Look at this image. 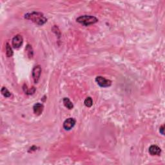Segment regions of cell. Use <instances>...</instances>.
<instances>
[{
    "label": "cell",
    "mask_w": 165,
    "mask_h": 165,
    "mask_svg": "<svg viewBox=\"0 0 165 165\" xmlns=\"http://www.w3.org/2000/svg\"><path fill=\"white\" fill-rule=\"evenodd\" d=\"M25 18L29 20H31L32 22L38 25H43L47 22V19L44 15L41 13L38 12H32L31 13H27L25 15Z\"/></svg>",
    "instance_id": "obj_1"
},
{
    "label": "cell",
    "mask_w": 165,
    "mask_h": 165,
    "mask_svg": "<svg viewBox=\"0 0 165 165\" xmlns=\"http://www.w3.org/2000/svg\"><path fill=\"white\" fill-rule=\"evenodd\" d=\"M77 23H79L85 26H89L96 23L98 22L97 17L92 16H88V15H84V16H79L76 19Z\"/></svg>",
    "instance_id": "obj_2"
},
{
    "label": "cell",
    "mask_w": 165,
    "mask_h": 165,
    "mask_svg": "<svg viewBox=\"0 0 165 165\" xmlns=\"http://www.w3.org/2000/svg\"><path fill=\"white\" fill-rule=\"evenodd\" d=\"M95 81L101 87H109L112 85V81L109 79H107L102 76H97L95 78Z\"/></svg>",
    "instance_id": "obj_3"
},
{
    "label": "cell",
    "mask_w": 165,
    "mask_h": 165,
    "mask_svg": "<svg viewBox=\"0 0 165 165\" xmlns=\"http://www.w3.org/2000/svg\"><path fill=\"white\" fill-rule=\"evenodd\" d=\"M41 68L40 65L36 66L32 70V77L35 83H38L41 76Z\"/></svg>",
    "instance_id": "obj_4"
},
{
    "label": "cell",
    "mask_w": 165,
    "mask_h": 165,
    "mask_svg": "<svg viewBox=\"0 0 165 165\" xmlns=\"http://www.w3.org/2000/svg\"><path fill=\"white\" fill-rule=\"evenodd\" d=\"M23 41V40L22 36L16 35L13 38L12 43H13V46L14 49H19V48L22 45Z\"/></svg>",
    "instance_id": "obj_5"
},
{
    "label": "cell",
    "mask_w": 165,
    "mask_h": 165,
    "mask_svg": "<svg viewBox=\"0 0 165 165\" xmlns=\"http://www.w3.org/2000/svg\"><path fill=\"white\" fill-rule=\"evenodd\" d=\"M76 120L74 118H68L63 123V128L66 130H70L76 125Z\"/></svg>",
    "instance_id": "obj_6"
},
{
    "label": "cell",
    "mask_w": 165,
    "mask_h": 165,
    "mask_svg": "<svg viewBox=\"0 0 165 165\" xmlns=\"http://www.w3.org/2000/svg\"><path fill=\"white\" fill-rule=\"evenodd\" d=\"M149 153L151 155L159 156L161 154V149L157 145H152L149 148Z\"/></svg>",
    "instance_id": "obj_7"
},
{
    "label": "cell",
    "mask_w": 165,
    "mask_h": 165,
    "mask_svg": "<svg viewBox=\"0 0 165 165\" xmlns=\"http://www.w3.org/2000/svg\"><path fill=\"white\" fill-rule=\"evenodd\" d=\"M44 107L42 104L40 103H36L34 107H33V110H34V113L36 116L41 115L43 111Z\"/></svg>",
    "instance_id": "obj_8"
},
{
    "label": "cell",
    "mask_w": 165,
    "mask_h": 165,
    "mask_svg": "<svg viewBox=\"0 0 165 165\" xmlns=\"http://www.w3.org/2000/svg\"><path fill=\"white\" fill-rule=\"evenodd\" d=\"M63 104H64V105L65 106V107H67V109H68L69 110H71V109H73V107H74L73 104L68 98H67V97L63 98Z\"/></svg>",
    "instance_id": "obj_9"
},
{
    "label": "cell",
    "mask_w": 165,
    "mask_h": 165,
    "mask_svg": "<svg viewBox=\"0 0 165 165\" xmlns=\"http://www.w3.org/2000/svg\"><path fill=\"white\" fill-rule=\"evenodd\" d=\"M6 54H7L8 58H10L13 55V49H12L10 45L8 43H7V45H6Z\"/></svg>",
    "instance_id": "obj_10"
},
{
    "label": "cell",
    "mask_w": 165,
    "mask_h": 165,
    "mask_svg": "<svg viewBox=\"0 0 165 165\" xmlns=\"http://www.w3.org/2000/svg\"><path fill=\"white\" fill-rule=\"evenodd\" d=\"M1 92L4 97H9L11 96V93L8 91V89L6 87H2L1 90Z\"/></svg>",
    "instance_id": "obj_11"
},
{
    "label": "cell",
    "mask_w": 165,
    "mask_h": 165,
    "mask_svg": "<svg viewBox=\"0 0 165 165\" xmlns=\"http://www.w3.org/2000/svg\"><path fill=\"white\" fill-rule=\"evenodd\" d=\"M84 103H85V106L88 108L91 107L93 104V101H92V99L91 97H88L85 100V102H84Z\"/></svg>",
    "instance_id": "obj_12"
},
{
    "label": "cell",
    "mask_w": 165,
    "mask_h": 165,
    "mask_svg": "<svg viewBox=\"0 0 165 165\" xmlns=\"http://www.w3.org/2000/svg\"><path fill=\"white\" fill-rule=\"evenodd\" d=\"M25 50H26V52H27L28 56L30 57V58H32V56H33V50H32V49L31 46L29 45H28L26 46Z\"/></svg>",
    "instance_id": "obj_13"
},
{
    "label": "cell",
    "mask_w": 165,
    "mask_h": 165,
    "mask_svg": "<svg viewBox=\"0 0 165 165\" xmlns=\"http://www.w3.org/2000/svg\"><path fill=\"white\" fill-rule=\"evenodd\" d=\"M35 91H36V89L34 88V87H32L31 89H27L26 88V91H25V92L26 94H34Z\"/></svg>",
    "instance_id": "obj_14"
},
{
    "label": "cell",
    "mask_w": 165,
    "mask_h": 165,
    "mask_svg": "<svg viewBox=\"0 0 165 165\" xmlns=\"http://www.w3.org/2000/svg\"><path fill=\"white\" fill-rule=\"evenodd\" d=\"M164 125L163 126H161V127H160L159 128V132H160V133L162 134V135H164Z\"/></svg>",
    "instance_id": "obj_15"
}]
</instances>
